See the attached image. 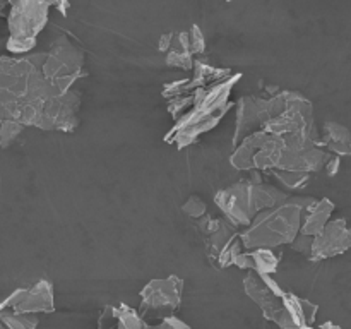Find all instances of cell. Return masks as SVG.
Here are the masks:
<instances>
[{"instance_id": "603a6c76", "label": "cell", "mask_w": 351, "mask_h": 329, "mask_svg": "<svg viewBox=\"0 0 351 329\" xmlns=\"http://www.w3.org/2000/svg\"><path fill=\"white\" fill-rule=\"evenodd\" d=\"M189 82H191V79L171 82L163 89V96H167V98H180L189 91Z\"/></svg>"}, {"instance_id": "7402d4cb", "label": "cell", "mask_w": 351, "mask_h": 329, "mask_svg": "<svg viewBox=\"0 0 351 329\" xmlns=\"http://www.w3.org/2000/svg\"><path fill=\"white\" fill-rule=\"evenodd\" d=\"M189 106H194V93L191 96H180V98H175L173 101L170 103V113L177 119H182V113H187Z\"/></svg>"}, {"instance_id": "4dcf8cb0", "label": "cell", "mask_w": 351, "mask_h": 329, "mask_svg": "<svg viewBox=\"0 0 351 329\" xmlns=\"http://www.w3.org/2000/svg\"><path fill=\"white\" fill-rule=\"evenodd\" d=\"M0 329H5V326H3L2 321H0Z\"/></svg>"}, {"instance_id": "d6986e66", "label": "cell", "mask_w": 351, "mask_h": 329, "mask_svg": "<svg viewBox=\"0 0 351 329\" xmlns=\"http://www.w3.org/2000/svg\"><path fill=\"white\" fill-rule=\"evenodd\" d=\"M167 65H170V67L184 69V71H191V69L194 67L192 53H189V51L170 50V53L167 55Z\"/></svg>"}, {"instance_id": "9c48e42d", "label": "cell", "mask_w": 351, "mask_h": 329, "mask_svg": "<svg viewBox=\"0 0 351 329\" xmlns=\"http://www.w3.org/2000/svg\"><path fill=\"white\" fill-rule=\"evenodd\" d=\"M269 137L271 134L261 130V132H256L247 137V139H243L237 146L235 154L230 158V163L235 168H239V170H250V168H254V158L263 149V146L267 143Z\"/></svg>"}, {"instance_id": "e0dca14e", "label": "cell", "mask_w": 351, "mask_h": 329, "mask_svg": "<svg viewBox=\"0 0 351 329\" xmlns=\"http://www.w3.org/2000/svg\"><path fill=\"white\" fill-rule=\"evenodd\" d=\"M24 125L16 120H0V147H7L23 132Z\"/></svg>"}, {"instance_id": "5bb4252c", "label": "cell", "mask_w": 351, "mask_h": 329, "mask_svg": "<svg viewBox=\"0 0 351 329\" xmlns=\"http://www.w3.org/2000/svg\"><path fill=\"white\" fill-rule=\"evenodd\" d=\"M249 254L250 259H252V271L257 274L274 273L278 264H280V256L271 249H256Z\"/></svg>"}, {"instance_id": "d4e9b609", "label": "cell", "mask_w": 351, "mask_h": 329, "mask_svg": "<svg viewBox=\"0 0 351 329\" xmlns=\"http://www.w3.org/2000/svg\"><path fill=\"white\" fill-rule=\"evenodd\" d=\"M189 34H191V53L192 55L202 53L206 48V41H204V36H202L201 29H199V26H192L191 31H189Z\"/></svg>"}, {"instance_id": "44dd1931", "label": "cell", "mask_w": 351, "mask_h": 329, "mask_svg": "<svg viewBox=\"0 0 351 329\" xmlns=\"http://www.w3.org/2000/svg\"><path fill=\"white\" fill-rule=\"evenodd\" d=\"M120 317H119V308L106 307L103 310L101 317H99L98 328L99 329H119Z\"/></svg>"}, {"instance_id": "484cf974", "label": "cell", "mask_w": 351, "mask_h": 329, "mask_svg": "<svg viewBox=\"0 0 351 329\" xmlns=\"http://www.w3.org/2000/svg\"><path fill=\"white\" fill-rule=\"evenodd\" d=\"M151 329H191V326L185 324L177 315H168L161 319L156 326H151Z\"/></svg>"}, {"instance_id": "8992f818", "label": "cell", "mask_w": 351, "mask_h": 329, "mask_svg": "<svg viewBox=\"0 0 351 329\" xmlns=\"http://www.w3.org/2000/svg\"><path fill=\"white\" fill-rule=\"evenodd\" d=\"M216 204L221 208L230 223L235 226H250L256 219V209L250 201V185L235 184L232 187L225 188L215 197Z\"/></svg>"}, {"instance_id": "4fadbf2b", "label": "cell", "mask_w": 351, "mask_h": 329, "mask_svg": "<svg viewBox=\"0 0 351 329\" xmlns=\"http://www.w3.org/2000/svg\"><path fill=\"white\" fill-rule=\"evenodd\" d=\"M322 144L336 154H351V134L346 127L339 123L328 122L324 125V139Z\"/></svg>"}, {"instance_id": "ffe728a7", "label": "cell", "mask_w": 351, "mask_h": 329, "mask_svg": "<svg viewBox=\"0 0 351 329\" xmlns=\"http://www.w3.org/2000/svg\"><path fill=\"white\" fill-rule=\"evenodd\" d=\"M34 45H36V38H12L10 36L7 40V50L10 53H27L29 50H33Z\"/></svg>"}, {"instance_id": "8fae6325", "label": "cell", "mask_w": 351, "mask_h": 329, "mask_svg": "<svg viewBox=\"0 0 351 329\" xmlns=\"http://www.w3.org/2000/svg\"><path fill=\"white\" fill-rule=\"evenodd\" d=\"M332 211H335V204L329 199H322V201H317L314 206H311L300 228L302 235L317 236L319 233H322V230L328 226Z\"/></svg>"}, {"instance_id": "5b68a950", "label": "cell", "mask_w": 351, "mask_h": 329, "mask_svg": "<svg viewBox=\"0 0 351 329\" xmlns=\"http://www.w3.org/2000/svg\"><path fill=\"white\" fill-rule=\"evenodd\" d=\"M48 2L10 3L9 31L12 38H36L48 21Z\"/></svg>"}, {"instance_id": "cb8c5ba5", "label": "cell", "mask_w": 351, "mask_h": 329, "mask_svg": "<svg viewBox=\"0 0 351 329\" xmlns=\"http://www.w3.org/2000/svg\"><path fill=\"white\" fill-rule=\"evenodd\" d=\"M184 211L187 212L189 216H192V218H201V216L206 215L204 201H201V199L194 195V197H191L184 204Z\"/></svg>"}, {"instance_id": "52a82bcc", "label": "cell", "mask_w": 351, "mask_h": 329, "mask_svg": "<svg viewBox=\"0 0 351 329\" xmlns=\"http://www.w3.org/2000/svg\"><path fill=\"white\" fill-rule=\"evenodd\" d=\"M351 247V228H348L343 218L332 219L328 223L322 233L314 236L311 256L312 259H326V257L338 256Z\"/></svg>"}, {"instance_id": "3957f363", "label": "cell", "mask_w": 351, "mask_h": 329, "mask_svg": "<svg viewBox=\"0 0 351 329\" xmlns=\"http://www.w3.org/2000/svg\"><path fill=\"white\" fill-rule=\"evenodd\" d=\"M182 287L184 281L177 276H170L167 280H154L144 287L141 291L143 304H141V314L146 319L161 317V312H173L180 307Z\"/></svg>"}, {"instance_id": "277c9868", "label": "cell", "mask_w": 351, "mask_h": 329, "mask_svg": "<svg viewBox=\"0 0 351 329\" xmlns=\"http://www.w3.org/2000/svg\"><path fill=\"white\" fill-rule=\"evenodd\" d=\"M55 310L53 288L47 280L38 281L31 288H17L5 300L0 304L2 312H14V314H50Z\"/></svg>"}, {"instance_id": "7c38bea8", "label": "cell", "mask_w": 351, "mask_h": 329, "mask_svg": "<svg viewBox=\"0 0 351 329\" xmlns=\"http://www.w3.org/2000/svg\"><path fill=\"white\" fill-rule=\"evenodd\" d=\"M250 185V184H249ZM250 201H252L256 212L269 211L283 206L288 201V195L273 185H250Z\"/></svg>"}, {"instance_id": "6da1fadb", "label": "cell", "mask_w": 351, "mask_h": 329, "mask_svg": "<svg viewBox=\"0 0 351 329\" xmlns=\"http://www.w3.org/2000/svg\"><path fill=\"white\" fill-rule=\"evenodd\" d=\"M314 199L300 197L287 201L283 206L269 211L259 212L252 225L240 233L245 249H273L281 243H293L300 233L305 211L314 206Z\"/></svg>"}, {"instance_id": "ba28073f", "label": "cell", "mask_w": 351, "mask_h": 329, "mask_svg": "<svg viewBox=\"0 0 351 329\" xmlns=\"http://www.w3.org/2000/svg\"><path fill=\"white\" fill-rule=\"evenodd\" d=\"M263 123L259 119V110L254 96H245L239 101V113H237V130L233 144L239 146L243 139H247L252 134L261 132Z\"/></svg>"}, {"instance_id": "f1b7e54d", "label": "cell", "mask_w": 351, "mask_h": 329, "mask_svg": "<svg viewBox=\"0 0 351 329\" xmlns=\"http://www.w3.org/2000/svg\"><path fill=\"white\" fill-rule=\"evenodd\" d=\"M55 5H57L58 7V9H60L62 10V14H64V16H65V14H67V10H65V9H69V3H55Z\"/></svg>"}, {"instance_id": "83f0119b", "label": "cell", "mask_w": 351, "mask_h": 329, "mask_svg": "<svg viewBox=\"0 0 351 329\" xmlns=\"http://www.w3.org/2000/svg\"><path fill=\"white\" fill-rule=\"evenodd\" d=\"M326 168H328V175H336L339 170V158L335 156L331 158V160H328V163H326Z\"/></svg>"}, {"instance_id": "f546056e", "label": "cell", "mask_w": 351, "mask_h": 329, "mask_svg": "<svg viewBox=\"0 0 351 329\" xmlns=\"http://www.w3.org/2000/svg\"><path fill=\"white\" fill-rule=\"evenodd\" d=\"M7 5H10V3H7V2H0V14H2V10L5 9ZM2 16H3V14H2Z\"/></svg>"}, {"instance_id": "2e32d148", "label": "cell", "mask_w": 351, "mask_h": 329, "mask_svg": "<svg viewBox=\"0 0 351 329\" xmlns=\"http://www.w3.org/2000/svg\"><path fill=\"white\" fill-rule=\"evenodd\" d=\"M283 305L290 312L291 319H293L298 328L307 326V322H305V300H302V298H298L293 293H285Z\"/></svg>"}, {"instance_id": "7a4b0ae2", "label": "cell", "mask_w": 351, "mask_h": 329, "mask_svg": "<svg viewBox=\"0 0 351 329\" xmlns=\"http://www.w3.org/2000/svg\"><path fill=\"white\" fill-rule=\"evenodd\" d=\"M81 51L72 47L67 40H58L50 53H47L41 72L58 95H65L71 91L72 82L81 75Z\"/></svg>"}, {"instance_id": "30bf717a", "label": "cell", "mask_w": 351, "mask_h": 329, "mask_svg": "<svg viewBox=\"0 0 351 329\" xmlns=\"http://www.w3.org/2000/svg\"><path fill=\"white\" fill-rule=\"evenodd\" d=\"M226 112H228V108L223 110V112L219 113H215V115L206 117V119L199 120V122L192 123V125L184 127V129L177 130V132L167 134V143H175L177 144V147H184L187 146V144L194 143L202 132H208V130H211L213 127L218 125L219 120L223 119V115H225Z\"/></svg>"}, {"instance_id": "ac0fdd59", "label": "cell", "mask_w": 351, "mask_h": 329, "mask_svg": "<svg viewBox=\"0 0 351 329\" xmlns=\"http://www.w3.org/2000/svg\"><path fill=\"white\" fill-rule=\"evenodd\" d=\"M276 178H280L288 188H300L308 182V173H300V171H281L273 170Z\"/></svg>"}, {"instance_id": "9a60e30c", "label": "cell", "mask_w": 351, "mask_h": 329, "mask_svg": "<svg viewBox=\"0 0 351 329\" xmlns=\"http://www.w3.org/2000/svg\"><path fill=\"white\" fill-rule=\"evenodd\" d=\"M0 321L7 329H36L40 319L33 314H14V312H2Z\"/></svg>"}, {"instance_id": "4316f807", "label": "cell", "mask_w": 351, "mask_h": 329, "mask_svg": "<svg viewBox=\"0 0 351 329\" xmlns=\"http://www.w3.org/2000/svg\"><path fill=\"white\" fill-rule=\"evenodd\" d=\"M173 33H168V34H163V36L160 38V51H167L168 48L171 47V43H173Z\"/></svg>"}]
</instances>
